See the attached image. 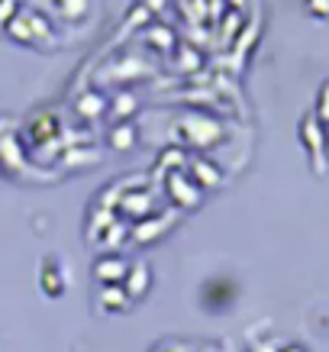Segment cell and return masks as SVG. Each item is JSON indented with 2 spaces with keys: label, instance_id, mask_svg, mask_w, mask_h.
I'll return each mask as SVG.
<instances>
[{
  "label": "cell",
  "instance_id": "obj_7",
  "mask_svg": "<svg viewBox=\"0 0 329 352\" xmlns=\"http://www.w3.org/2000/svg\"><path fill=\"white\" fill-rule=\"evenodd\" d=\"M97 304H100V310H106V314H123V310H129V294L123 291V285H100V291H97Z\"/></svg>",
  "mask_w": 329,
  "mask_h": 352
},
{
  "label": "cell",
  "instance_id": "obj_5",
  "mask_svg": "<svg viewBox=\"0 0 329 352\" xmlns=\"http://www.w3.org/2000/svg\"><path fill=\"white\" fill-rule=\"evenodd\" d=\"M39 288H43L45 298H62L65 294V275L55 256H45L39 262Z\"/></svg>",
  "mask_w": 329,
  "mask_h": 352
},
{
  "label": "cell",
  "instance_id": "obj_9",
  "mask_svg": "<svg viewBox=\"0 0 329 352\" xmlns=\"http://www.w3.org/2000/svg\"><path fill=\"white\" fill-rule=\"evenodd\" d=\"M142 201H149V194H129L123 197V214H129L133 220H146V217L152 214V204H142Z\"/></svg>",
  "mask_w": 329,
  "mask_h": 352
},
{
  "label": "cell",
  "instance_id": "obj_15",
  "mask_svg": "<svg viewBox=\"0 0 329 352\" xmlns=\"http://www.w3.org/2000/svg\"><path fill=\"white\" fill-rule=\"evenodd\" d=\"M277 352H307V349H304L300 342H287V346H281V349H277Z\"/></svg>",
  "mask_w": 329,
  "mask_h": 352
},
{
  "label": "cell",
  "instance_id": "obj_4",
  "mask_svg": "<svg viewBox=\"0 0 329 352\" xmlns=\"http://www.w3.org/2000/svg\"><path fill=\"white\" fill-rule=\"evenodd\" d=\"M152 281H155L152 265L139 258V262H129V272H126V278H123V291H126L129 300L136 304V300H142L152 291Z\"/></svg>",
  "mask_w": 329,
  "mask_h": 352
},
{
  "label": "cell",
  "instance_id": "obj_8",
  "mask_svg": "<svg viewBox=\"0 0 329 352\" xmlns=\"http://www.w3.org/2000/svg\"><path fill=\"white\" fill-rule=\"evenodd\" d=\"M110 149L113 152H133L136 149V126L120 123V126L110 129Z\"/></svg>",
  "mask_w": 329,
  "mask_h": 352
},
{
  "label": "cell",
  "instance_id": "obj_3",
  "mask_svg": "<svg viewBox=\"0 0 329 352\" xmlns=\"http://www.w3.org/2000/svg\"><path fill=\"white\" fill-rule=\"evenodd\" d=\"M129 272V258L110 252V256H97L94 265H91V275H94L97 285H123V278Z\"/></svg>",
  "mask_w": 329,
  "mask_h": 352
},
{
  "label": "cell",
  "instance_id": "obj_2",
  "mask_svg": "<svg viewBox=\"0 0 329 352\" xmlns=\"http://www.w3.org/2000/svg\"><path fill=\"white\" fill-rule=\"evenodd\" d=\"M165 191H168L174 207H197L203 197L201 188H197L188 175H181V171H171L168 178H165Z\"/></svg>",
  "mask_w": 329,
  "mask_h": 352
},
{
  "label": "cell",
  "instance_id": "obj_16",
  "mask_svg": "<svg viewBox=\"0 0 329 352\" xmlns=\"http://www.w3.org/2000/svg\"><path fill=\"white\" fill-rule=\"evenodd\" d=\"M203 352H220V346H207V349H203Z\"/></svg>",
  "mask_w": 329,
  "mask_h": 352
},
{
  "label": "cell",
  "instance_id": "obj_14",
  "mask_svg": "<svg viewBox=\"0 0 329 352\" xmlns=\"http://www.w3.org/2000/svg\"><path fill=\"white\" fill-rule=\"evenodd\" d=\"M277 349H281V346H277L275 340H262L252 346V352H277Z\"/></svg>",
  "mask_w": 329,
  "mask_h": 352
},
{
  "label": "cell",
  "instance_id": "obj_6",
  "mask_svg": "<svg viewBox=\"0 0 329 352\" xmlns=\"http://www.w3.org/2000/svg\"><path fill=\"white\" fill-rule=\"evenodd\" d=\"M188 178H191L201 191H210V188H220V182H223V171L216 168L210 159H191L188 162Z\"/></svg>",
  "mask_w": 329,
  "mask_h": 352
},
{
  "label": "cell",
  "instance_id": "obj_10",
  "mask_svg": "<svg viewBox=\"0 0 329 352\" xmlns=\"http://www.w3.org/2000/svg\"><path fill=\"white\" fill-rule=\"evenodd\" d=\"M304 7H307L310 16H317V20H329V0H304Z\"/></svg>",
  "mask_w": 329,
  "mask_h": 352
},
{
  "label": "cell",
  "instance_id": "obj_13",
  "mask_svg": "<svg viewBox=\"0 0 329 352\" xmlns=\"http://www.w3.org/2000/svg\"><path fill=\"white\" fill-rule=\"evenodd\" d=\"M317 120L319 123H329V81L319 91V107H317Z\"/></svg>",
  "mask_w": 329,
  "mask_h": 352
},
{
  "label": "cell",
  "instance_id": "obj_11",
  "mask_svg": "<svg viewBox=\"0 0 329 352\" xmlns=\"http://www.w3.org/2000/svg\"><path fill=\"white\" fill-rule=\"evenodd\" d=\"M16 10H20V0H0V26H10Z\"/></svg>",
  "mask_w": 329,
  "mask_h": 352
},
{
  "label": "cell",
  "instance_id": "obj_12",
  "mask_svg": "<svg viewBox=\"0 0 329 352\" xmlns=\"http://www.w3.org/2000/svg\"><path fill=\"white\" fill-rule=\"evenodd\" d=\"M152 352H191V342H184V340H161Z\"/></svg>",
  "mask_w": 329,
  "mask_h": 352
},
{
  "label": "cell",
  "instance_id": "obj_1",
  "mask_svg": "<svg viewBox=\"0 0 329 352\" xmlns=\"http://www.w3.org/2000/svg\"><path fill=\"white\" fill-rule=\"evenodd\" d=\"M300 142L310 152V168L313 175H326L329 162H326V126L317 120V113H307L300 120Z\"/></svg>",
  "mask_w": 329,
  "mask_h": 352
}]
</instances>
